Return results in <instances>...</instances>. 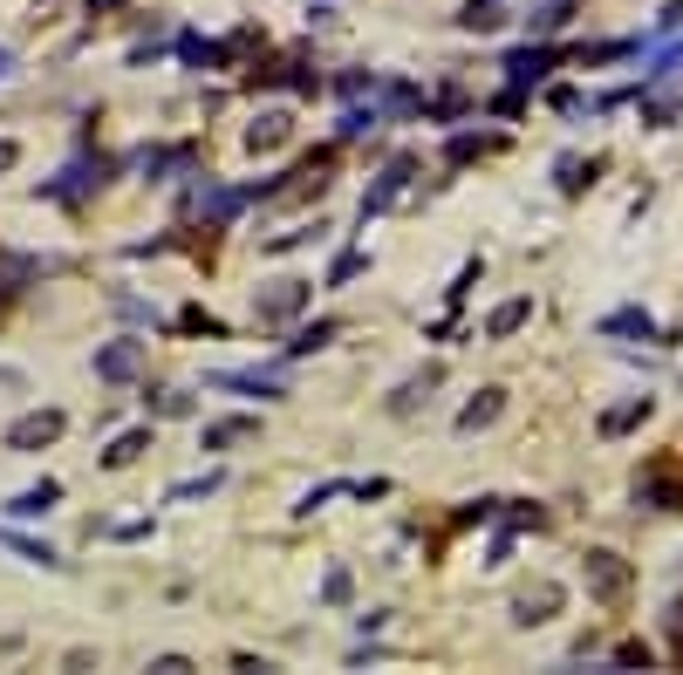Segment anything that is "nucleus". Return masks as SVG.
Wrapping results in <instances>:
<instances>
[{
  "label": "nucleus",
  "mask_w": 683,
  "mask_h": 675,
  "mask_svg": "<svg viewBox=\"0 0 683 675\" xmlns=\"http://www.w3.org/2000/svg\"><path fill=\"white\" fill-rule=\"evenodd\" d=\"M328 342H336V321H315V328H301L288 342V355H308V348H328Z\"/></svg>",
  "instance_id": "nucleus-18"
},
{
  "label": "nucleus",
  "mask_w": 683,
  "mask_h": 675,
  "mask_svg": "<svg viewBox=\"0 0 683 675\" xmlns=\"http://www.w3.org/2000/svg\"><path fill=\"white\" fill-rule=\"evenodd\" d=\"M676 116H683V102H649V123H656V130L676 123Z\"/></svg>",
  "instance_id": "nucleus-24"
},
{
  "label": "nucleus",
  "mask_w": 683,
  "mask_h": 675,
  "mask_svg": "<svg viewBox=\"0 0 683 675\" xmlns=\"http://www.w3.org/2000/svg\"><path fill=\"white\" fill-rule=\"evenodd\" d=\"M553 608H561V587H540V593H526V601L513 608V621H520V628H534V621H547Z\"/></svg>",
  "instance_id": "nucleus-12"
},
{
  "label": "nucleus",
  "mask_w": 683,
  "mask_h": 675,
  "mask_svg": "<svg viewBox=\"0 0 683 675\" xmlns=\"http://www.w3.org/2000/svg\"><path fill=\"white\" fill-rule=\"evenodd\" d=\"M553 62H561V48H520V56H505V75H513V89H534Z\"/></svg>",
  "instance_id": "nucleus-4"
},
{
  "label": "nucleus",
  "mask_w": 683,
  "mask_h": 675,
  "mask_svg": "<svg viewBox=\"0 0 683 675\" xmlns=\"http://www.w3.org/2000/svg\"><path fill=\"white\" fill-rule=\"evenodd\" d=\"M656 28H683V0H670V8L656 14Z\"/></svg>",
  "instance_id": "nucleus-26"
},
{
  "label": "nucleus",
  "mask_w": 683,
  "mask_h": 675,
  "mask_svg": "<svg viewBox=\"0 0 683 675\" xmlns=\"http://www.w3.org/2000/svg\"><path fill=\"white\" fill-rule=\"evenodd\" d=\"M588 593H595V601H622V593H629L622 553H588Z\"/></svg>",
  "instance_id": "nucleus-1"
},
{
  "label": "nucleus",
  "mask_w": 683,
  "mask_h": 675,
  "mask_svg": "<svg viewBox=\"0 0 683 675\" xmlns=\"http://www.w3.org/2000/svg\"><path fill=\"white\" fill-rule=\"evenodd\" d=\"M499 409H505V389H486V396H478V403H465V417H459V430L472 437V430H486L492 417H499Z\"/></svg>",
  "instance_id": "nucleus-10"
},
{
  "label": "nucleus",
  "mask_w": 683,
  "mask_h": 675,
  "mask_svg": "<svg viewBox=\"0 0 683 675\" xmlns=\"http://www.w3.org/2000/svg\"><path fill=\"white\" fill-rule=\"evenodd\" d=\"M526 321H534V300H505L486 315V342H505V334H520Z\"/></svg>",
  "instance_id": "nucleus-7"
},
{
  "label": "nucleus",
  "mask_w": 683,
  "mask_h": 675,
  "mask_svg": "<svg viewBox=\"0 0 683 675\" xmlns=\"http://www.w3.org/2000/svg\"><path fill=\"white\" fill-rule=\"evenodd\" d=\"M288 137H294V116L288 110H267V116H253L246 150H273V144H288Z\"/></svg>",
  "instance_id": "nucleus-6"
},
{
  "label": "nucleus",
  "mask_w": 683,
  "mask_h": 675,
  "mask_svg": "<svg viewBox=\"0 0 683 675\" xmlns=\"http://www.w3.org/2000/svg\"><path fill=\"white\" fill-rule=\"evenodd\" d=\"M144 444H150V437H144V430H131V437H117V451H110V464H131V457H137Z\"/></svg>",
  "instance_id": "nucleus-22"
},
{
  "label": "nucleus",
  "mask_w": 683,
  "mask_h": 675,
  "mask_svg": "<svg viewBox=\"0 0 683 675\" xmlns=\"http://www.w3.org/2000/svg\"><path fill=\"white\" fill-rule=\"evenodd\" d=\"M56 437H62V409H35V417H21L8 430V444L14 451H35V444H56Z\"/></svg>",
  "instance_id": "nucleus-3"
},
{
  "label": "nucleus",
  "mask_w": 683,
  "mask_h": 675,
  "mask_svg": "<svg viewBox=\"0 0 683 675\" xmlns=\"http://www.w3.org/2000/svg\"><path fill=\"white\" fill-rule=\"evenodd\" d=\"M615 662H622V668H649V648H643V641H622Z\"/></svg>",
  "instance_id": "nucleus-23"
},
{
  "label": "nucleus",
  "mask_w": 683,
  "mask_h": 675,
  "mask_svg": "<svg viewBox=\"0 0 683 675\" xmlns=\"http://www.w3.org/2000/svg\"><path fill=\"white\" fill-rule=\"evenodd\" d=\"M601 334H643V342H649V334H656V321L643 315V307H622V315H609V321H601Z\"/></svg>",
  "instance_id": "nucleus-13"
},
{
  "label": "nucleus",
  "mask_w": 683,
  "mask_h": 675,
  "mask_svg": "<svg viewBox=\"0 0 683 675\" xmlns=\"http://www.w3.org/2000/svg\"><path fill=\"white\" fill-rule=\"evenodd\" d=\"M499 21H505V14H499V0H472V8L459 14V28H472V35H486V28H499Z\"/></svg>",
  "instance_id": "nucleus-16"
},
{
  "label": "nucleus",
  "mask_w": 683,
  "mask_h": 675,
  "mask_svg": "<svg viewBox=\"0 0 683 675\" xmlns=\"http://www.w3.org/2000/svg\"><path fill=\"white\" fill-rule=\"evenodd\" d=\"M363 267H369V253H356V246H349V253L336 259V267H328V287H349V280H356Z\"/></svg>",
  "instance_id": "nucleus-19"
},
{
  "label": "nucleus",
  "mask_w": 683,
  "mask_h": 675,
  "mask_svg": "<svg viewBox=\"0 0 683 675\" xmlns=\"http://www.w3.org/2000/svg\"><path fill=\"white\" fill-rule=\"evenodd\" d=\"M553 177H561V192H581V185L595 177V164H581V158H561V164H553Z\"/></svg>",
  "instance_id": "nucleus-20"
},
{
  "label": "nucleus",
  "mask_w": 683,
  "mask_h": 675,
  "mask_svg": "<svg viewBox=\"0 0 683 675\" xmlns=\"http://www.w3.org/2000/svg\"><path fill=\"white\" fill-rule=\"evenodd\" d=\"M568 14H574V0H540L526 21H534V35H553V28H568Z\"/></svg>",
  "instance_id": "nucleus-14"
},
{
  "label": "nucleus",
  "mask_w": 683,
  "mask_h": 675,
  "mask_svg": "<svg viewBox=\"0 0 683 675\" xmlns=\"http://www.w3.org/2000/svg\"><path fill=\"white\" fill-rule=\"evenodd\" d=\"M376 123H383V110H349L342 116V137H363V130H376Z\"/></svg>",
  "instance_id": "nucleus-21"
},
{
  "label": "nucleus",
  "mask_w": 683,
  "mask_h": 675,
  "mask_svg": "<svg viewBox=\"0 0 683 675\" xmlns=\"http://www.w3.org/2000/svg\"><path fill=\"white\" fill-rule=\"evenodd\" d=\"M411 171H417L411 158H390V164H383V177H376V192L363 198V219H376V212H390V205L403 198V185H411Z\"/></svg>",
  "instance_id": "nucleus-2"
},
{
  "label": "nucleus",
  "mask_w": 683,
  "mask_h": 675,
  "mask_svg": "<svg viewBox=\"0 0 683 675\" xmlns=\"http://www.w3.org/2000/svg\"><path fill=\"white\" fill-rule=\"evenodd\" d=\"M649 396H636V403H622V409H609V417H601V437H629V430H636L643 417H649Z\"/></svg>",
  "instance_id": "nucleus-11"
},
{
  "label": "nucleus",
  "mask_w": 683,
  "mask_h": 675,
  "mask_svg": "<svg viewBox=\"0 0 683 675\" xmlns=\"http://www.w3.org/2000/svg\"><path fill=\"white\" fill-rule=\"evenodd\" d=\"M212 382H219V389H240V396H260V403H267V396H288L273 376H240V369H225V376H212Z\"/></svg>",
  "instance_id": "nucleus-9"
},
{
  "label": "nucleus",
  "mask_w": 683,
  "mask_h": 675,
  "mask_svg": "<svg viewBox=\"0 0 683 675\" xmlns=\"http://www.w3.org/2000/svg\"><path fill=\"white\" fill-rule=\"evenodd\" d=\"M14 164H21V144H14V137H0V171H14Z\"/></svg>",
  "instance_id": "nucleus-27"
},
{
  "label": "nucleus",
  "mask_w": 683,
  "mask_h": 675,
  "mask_svg": "<svg viewBox=\"0 0 683 675\" xmlns=\"http://www.w3.org/2000/svg\"><path fill=\"white\" fill-rule=\"evenodd\" d=\"M321 593H328V601H349V574H342V566H336V574L321 580Z\"/></svg>",
  "instance_id": "nucleus-25"
},
{
  "label": "nucleus",
  "mask_w": 683,
  "mask_h": 675,
  "mask_svg": "<svg viewBox=\"0 0 683 675\" xmlns=\"http://www.w3.org/2000/svg\"><path fill=\"white\" fill-rule=\"evenodd\" d=\"M96 369H103V376H117V382H123V376H131V369H137V342H117V348H103V355H96Z\"/></svg>",
  "instance_id": "nucleus-15"
},
{
  "label": "nucleus",
  "mask_w": 683,
  "mask_h": 675,
  "mask_svg": "<svg viewBox=\"0 0 683 675\" xmlns=\"http://www.w3.org/2000/svg\"><path fill=\"white\" fill-rule=\"evenodd\" d=\"M56 499H62V484H35V491H21V499H14V518H35V512H48Z\"/></svg>",
  "instance_id": "nucleus-17"
},
{
  "label": "nucleus",
  "mask_w": 683,
  "mask_h": 675,
  "mask_svg": "<svg viewBox=\"0 0 683 675\" xmlns=\"http://www.w3.org/2000/svg\"><path fill=\"white\" fill-rule=\"evenodd\" d=\"M253 307H260V321H288V315H301V307H308V280H281V287L260 294Z\"/></svg>",
  "instance_id": "nucleus-5"
},
{
  "label": "nucleus",
  "mask_w": 683,
  "mask_h": 675,
  "mask_svg": "<svg viewBox=\"0 0 683 675\" xmlns=\"http://www.w3.org/2000/svg\"><path fill=\"white\" fill-rule=\"evenodd\" d=\"M246 437H260L253 417H219V424H206V451H233V444H246Z\"/></svg>",
  "instance_id": "nucleus-8"
}]
</instances>
